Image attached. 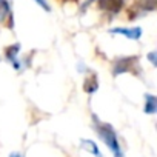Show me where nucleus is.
Masks as SVG:
<instances>
[{
    "label": "nucleus",
    "mask_w": 157,
    "mask_h": 157,
    "mask_svg": "<svg viewBox=\"0 0 157 157\" xmlns=\"http://www.w3.org/2000/svg\"><path fill=\"white\" fill-rule=\"evenodd\" d=\"M96 129H97L99 137L111 149L114 157H123V152H122V148H120V142L117 139V132L114 131V128L109 123H103V122H99L96 119Z\"/></svg>",
    "instance_id": "f257e3e1"
},
{
    "label": "nucleus",
    "mask_w": 157,
    "mask_h": 157,
    "mask_svg": "<svg viewBox=\"0 0 157 157\" xmlns=\"http://www.w3.org/2000/svg\"><path fill=\"white\" fill-rule=\"evenodd\" d=\"M134 69H140L137 57H120L114 62L113 74L119 75V74H123V72H132Z\"/></svg>",
    "instance_id": "f03ea898"
},
{
    "label": "nucleus",
    "mask_w": 157,
    "mask_h": 157,
    "mask_svg": "<svg viewBox=\"0 0 157 157\" xmlns=\"http://www.w3.org/2000/svg\"><path fill=\"white\" fill-rule=\"evenodd\" d=\"M157 0H137V3L134 6V10L129 13V17H139V14H145V13H151L155 10Z\"/></svg>",
    "instance_id": "7ed1b4c3"
},
{
    "label": "nucleus",
    "mask_w": 157,
    "mask_h": 157,
    "mask_svg": "<svg viewBox=\"0 0 157 157\" xmlns=\"http://www.w3.org/2000/svg\"><path fill=\"white\" fill-rule=\"evenodd\" d=\"M125 2H126V0H99V6L103 11H108L111 14H116V13H119L123 8Z\"/></svg>",
    "instance_id": "20e7f679"
},
{
    "label": "nucleus",
    "mask_w": 157,
    "mask_h": 157,
    "mask_svg": "<svg viewBox=\"0 0 157 157\" xmlns=\"http://www.w3.org/2000/svg\"><path fill=\"white\" fill-rule=\"evenodd\" d=\"M111 33L113 34H122V36H125L131 40H139L142 37V29L139 26H136V28H113Z\"/></svg>",
    "instance_id": "39448f33"
},
{
    "label": "nucleus",
    "mask_w": 157,
    "mask_h": 157,
    "mask_svg": "<svg viewBox=\"0 0 157 157\" xmlns=\"http://www.w3.org/2000/svg\"><path fill=\"white\" fill-rule=\"evenodd\" d=\"M157 111V100L152 94L145 96V113L146 114H155Z\"/></svg>",
    "instance_id": "423d86ee"
},
{
    "label": "nucleus",
    "mask_w": 157,
    "mask_h": 157,
    "mask_svg": "<svg viewBox=\"0 0 157 157\" xmlns=\"http://www.w3.org/2000/svg\"><path fill=\"white\" fill-rule=\"evenodd\" d=\"M19 51H20V46L19 45H13V46H10L6 49V57H8V60L13 62V65L16 68H19V63H17V54H19Z\"/></svg>",
    "instance_id": "0eeeda50"
},
{
    "label": "nucleus",
    "mask_w": 157,
    "mask_h": 157,
    "mask_svg": "<svg viewBox=\"0 0 157 157\" xmlns=\"http://www.w3.org/2000/svg\"><path fill=\"white\" fill-rule=\"evenodd\" d=\"M97 77L93 74L90 78H86V82L83 83V88H85V91L88 93V94H93V93H96L97 91Z\"/></svg>",
    "instance_id": "6e6552de"
},
{
    "label": "nucleus",
    "mask_w": 157,
    "mask_h": 157,
    "mask_svg": "<svg viewBox=\"0 0 157 157\" xmlns=\"http://www.w3.org/2000/svg\"><path fill=\"white\" fill-rule=\"evenodd\" d=\"M10 14H11V6L8 3V0H0V23L5 22Z\"/></svg>",
    "instance_id": "1a4fd4ad"
},
{
    "label": "nucleus",
    "mask_w": 157,
    "mask_h": 157,
    "mask_svg": "<svg viewBox=\"0 0 157 157\" xmlns=\"http://www.w3.org/2000/svg\"><path fill=\"white\" fill-rule=\"evenodd\" d=\"M82 146L85 148V149H88L91 154H94V155H97V157H102V154H100V151H99V148L96 146V143L93 142V140H82Z\"/></svg>",
    "instance_id": "9d476101"
},
{
    "label": "nucleus",
    "mask_w": 157,
    "mask_h": 157,
    "mask_svg": "<svg viewBox=\"0 0 157 157\" xmlns=\"http://www.w3.org/2000/svg\"><path fill=\"white\" fill-rule=\"evenodd\" d=\"M34 2H37V5H40L45 11H51V8H49V5L46 3V0H34Z\"/></svg>",
    "instance_id": "9b49d317"
},
{
    "label": "nucleus",
    "mask_w": 157,
    "mask_h": 157,
    "mask_svg": "<svg viewBox=\"0 0 157 157\" xmlns=\"http://www.w3.org/2000/svg\"><path fill=\"white\" fill-rule=\"evenodd\" d=\"M148 57H149L151 63H152V65H155V52H154V51H152V52H149V56H148Z\"/></svg>",
    "instance_id": "f8f14e48"
},
{
    "label": "nucleus",
    "mask_w": 157,
    "mask_h": 157,
    "mask_svg": "<svg viewBox=\"0 0 157 157\" xmlns=\"http://www.w3.org/2000/svg\"><path fill=\"white\" fill-rule=\"evenodd\" d=\"M10 157H22V155H20V154H16V152H14V154H11Z\"/></svg>",
    "instance_id": "ddd939ff"
},
{
    "label": "nucleus",
    "mask_w": 157,
    "mask_h": 157,
    "mask_svg": "<svg viewBox=\"0 0 157 157\" xmlns=\"http://www.w3.org/2000/svg\"><path fill=\"white\" fill-rule=\"evenodd\" d=\"M72 2H77V0H72Z\"/></svg>",
    "instance_id": "4468645a"
}]
</instances>
